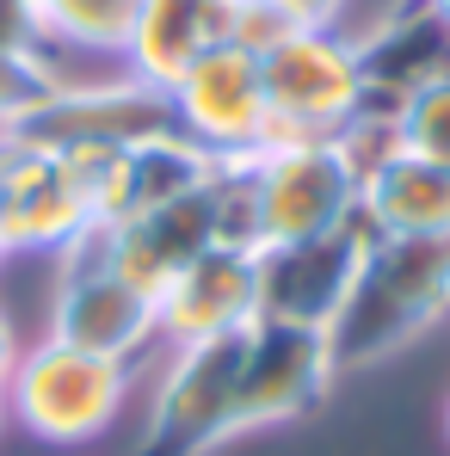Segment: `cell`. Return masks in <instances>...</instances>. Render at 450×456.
Segmentation results:
<instances>
[{"label": "cell", "mask_w": 450, "mask_h": 456, "mask_svg": "<svg viewBox=\"0 0 450 456\" xmlns=\"http://www.w3.org/2000/svg\"><path fill=\"white\" fill-rule=\"evenodd\" d=\"M450 308V234H376L333 314V370H364L413 346Z\"/></svg>", "instance_id": "1"}, {"label": "cell", "mask_w": 450, "mask_h": 456, "mask_svg": "<svg viewBox=\"0 0 450 456\" xmlns=\"http://www.w3.org/2000/svg\"><path fill=\"white\" fill-rule=\"evenodd\" d=\"M124 149H37L19 130H0V234L19 247H69L99 223L111 160Z\"/></svg>", "instance_id": "2"}, {"label": "cell", "mask_w": 450, "mask_h": 456, "mask_svg": "<svg viewBox=\"0 0 450 456\" xmlns=\"http://www.w3.org/2000/svg\"><path fill=\"white\" fill-rule=\"evenodd\" d=\"M259 93H266V142H333L358 99V50L333 25H297L272 50H259Z\"/></svg>", "instance_id": "3"}, {"label": "cell", "mask_w": 450, "mask_h": 456, "mask_svg": "<svg viewBox=\"0 0 450 456\" xmlns=\"http://www.w3.org/2000/svg\"><path fill=\"white\" fill-rule=\"evenodd\" d=\"M50 339L93 352L105 364H136L160 339V303L136 290L105 247V228L93 223L62 247V278H56V308H50Z\"/></svg>", "instance_id": "4"}, {"label": "cell", "mask_w": 450, "mask_h": 456, "mask_svg": "<svg viewBox=\"0 0 450 456\" xmlns=\"http://www.w3.org/2000/svg\"><path fill=\"white\" fill-rule=\"evenodd\" d=\"M124 395H130L124 364L44 339V346L19 352V364L6 377V413L44 444H86L118 419Z\"/></svg>", "instance_id": "5"}, {"label": "cell", "mask_w": 450, "mask_h": 456, "mask_svg": "<svg viewBox=\"0 0 450 456\" xmlns=\"http://www.w3.org/2000/svg\"><path fill=\"white\" fill-rule=\"evenodd\" d=\"M241 358H247V333L223 339H198V346H173V364L154 388L149 432L136 456H204L210 444L234 438V401H241Z\"/></svg>", "instance_id": "6"}, {"label": "cell", "mask_w": 450, "mask_h": 456, "mask_svg": "<svg viewBox=\"0 0 450 456\" xmlns=\"http://www.w3.org/2000/svg\"><path fill=\"white\" fill-rule=\"evenodd\" d=\"M358 210V179L333 142H266L253 149V247H290L327 234Z\"/></svg>", "instance_id": "7"}, {"label": "cell", "mask_w": 450, "mask_h": 456, "mask_svg": "<svg viewBox=\"0 0 450 456\" xmlns=\"http://www.w3.org/2000/svg\"><path fill=\"white\" fill-rule=\"evenodd\" d=\"M376 228L364 210H352L340 228L308 234L290 247H266L259 253V321H290V327H333V314L352 297V278L371 253Z\"/></svg>", "instance_id": "8"}, {"label": "cell", "mask_w": 450, "mask_h": 456, "mask_svg": "<svg viewBox=\"0 0 450 456\" xmlns=\"http://www.w3.org/2000/svg\"><path fill=\"white\" fill-rule=\"evenodd\" d=\"M333 346L321 327H290V321H253L247 327V358H241V401L234 426H278L302 419L327 401L333 388Z\"/></svg>", "instance_id": "9"}, {"label": "cell", "mask_w": 450, "mask_h": 456, "mask_svg": "<svg viewBox=\"0 0 450 456\" xmlns=\"http://www.w3.org/2000/svg\"><path fill=\"white\" fill-rule=\"evenodd\" d=\"M25 142L37 149H136L154 136H173V99L154 93L143 80H118V86H62L50 105H37L31 118L12 124Z\"/></svg>", "instance_id": "10"}, {"label": "cell", "mask_w": 450, "mask_h": 456, "mask_svg": "<svg viewBox=\"0 0 450 456\" xmlns=\"http://www.w3.org/2000/svg\"><path fill=\"white\" fill-rule=\"evenodd\" d=\"M179 136L204 154H253L266 149V93H259V56L241 44L204 50L185 75L167 86Z\"/></svg>", "instance_id": "11"}, {"label": "cell", "mask_w": 450, "mask_h": 456, "mask_svg": "<svg viewBox=\"0 0 450 456\" xmlns=\"http://www.w3.org/2000/svg\"><path fill=\"white\" fill-rule=\"evenodd\" d=\"M154 303H160V339H173V346L247 333V327L259 321V253L217 240V247L198 253Z\"/></svg>", "instance_id": "12"}, {"label": "cell", "mask_w": 450, "mask_h": 456, "mask_svg": "<svg viewBox=\"0 0 450 456\" xmlns=\"http://www.w3.org/2000/svg\"><path fill=\"white\" fill-rule=\"evenodd\" d=\"M223 234H217V198L210 185L192 191V198H173L160 210H143V216H124V223L105 228V247H111V265L136 284L160 297L198 253H210Z\"/></svg>", "instance_id": "13"}, {"label": "cell", "mask_w": 450, "mask_h": 456, "mask_svg": "<svg viewBox=\"0 0 450 456\" xmlns=\"http://www.w3.org/2000/svg\"><path fill=\"white\" fill-rule=\"evenodd\" d=\"M358 50V80L376 99L407 105L413 93L450 80V25L438 19L432 0H401L371 37L352 44Z\"/></svg>", "instance_id": "14"}, {"label": "cell", "mask_w": 450, "mask_h": 456, "mask_svg": "<svg viewBox=\"0 0 450 456\" xmlns=\"http://www.w3.org/2000/svg\"><path fill=\"white\" fill-rule=\"evenodd\" d=\"M234 12H241V0H143L136 31L124 44L130 80L167 93L204 50L234 37Z\"/></svg>", "instance_id": "15"}, {"label": "cell", "mask_w": 450, "mask_h": 456, "mask_svg": "<svg viewBox=\"0 0 450 456\" xmlns=\"http://www.w3.org/2000/svg\"><path fill=\"white\" fill-rule=\"evenodd\" d=\"M217 173V154H204L192 136H154V142H136L111 160V185H105V210H99V228L124 223V216H143V210H160L173 198H192L204 191Z\"/></svg>", "instance_id": "16"}, {"label": "cell", "mask_w": 450, "mask_h": 456, "mask_svg": "<svg viewBox=\"0 0 450 456\" xmlns=\"http://www.w3.org/2000/svg\"><path fill=\"white\" fill-rule=\"evenodd\" d=\"M358 210L376 234H450V173L401 149L358 185Z\"/></svg>", "instance_id": "17"}, {"label": "cell", "mask_w": 450, "mask_h": 456, "mask_svg": "<svg viewBox=\"0 0 450 456\" xmlns=\"http://www.w3.org/2000/svg\"><path fill=\"white\" fill-rule=\"evenodd\" d=\"M136 12H143V0H44L37 25H44V37H56V44L118 50V56H124V44H130V31H136Z\"/></svg>", "instance_id": "18"}, {"label": "cell", "mask_w": 450, "mask_h": 456, "mask_svg": "<svg viewBox=\"0 0 450 456\" xmlns=\"http://www.w3.org/2000/svg\"><path fill=\"white\" fill-rule=\"evenodd\" d=\"M56 93H62V75L44 50H0V130H12Z\"/></svg>", "instance_id": "19"}, {"label": "cell", "mask_w": 450, "mask_h": 456, "mask_svg": "<svg viewBox=\"0 0 450 456\" xmlns=\"http://www.w3.org/2000/svg\"><path fill=\"white\" fill-rule=\"evenodd\" d=\"M401 149L450 173V80L413 93V99L401 105Z\"/></svg>", "instance_id": "20"}, {"label": "cell", "mask_w": 450, "mask_h": 456, "mask_svg": "<svg viewBox=\"0 0 450 456\" xmlns=\"http://www.w3.org/2000/svg\"><path fill=\"white\" fill-rule=\"evenodd\" d=\"M0 50H44V25L25 0H0Z\"/></svg>", "instance_id": "21"}, {"label": "cell", "mask_w": 450, "mask_h": 456, "mask_svg": "<svg viewBox=\"0 0 450 456\" xmlns=\"http://www.w3.org/2000/svg\"><path fill=\"white\" fill-rule=\"evenodd\" d=\"M266 6H272L278 19H290V25H333L346 0H266Z\"/></svg>", "instance_id": "22"}, {"label": "cell", "mask_w": 450, "mask_h": 456, "mask_svg": "<svg viewBox=\"0 0 450 456\" xmlns=\"http://www.w3.org/2000/svg\"><path fill=\"white\" fill-rule=\"evenodd\" d=\"M12 364H19V346H12V327H6V314H0V382L12 377Z\"/></svg>", "instance_id": "23"}, {"label": "cell", "mask_w": 450, "mask_h": 456, "mask_svg": "<svg viewBox=\"0 0 450 456\" xmlns=\"http://www.w3.org/2000/svg\"><path fill=\"white\" fill-rule=\"evenodd\" d=\"M0 432H6V382H0Z\"/></svg>", "instance_id": "24"}, {"label": "cell", "mask_w": 450, "mask_h": 456, "mask_svg": "<svg viewBox=\"0 0 450 456\" xmlns=\"http://www.w3.org/2000/svg\"><path fill=\"white\" fill-rule=\"evenodd\" d=\"M432 6H438V19H445V25H450V0H432Z\"/></svg>", "instance_id": "25"}, {"label": "cell", "mask_w": 450, "mask_h": 456, "mask_svg": "<svg viewBox=\"0 0 450 456\" xmlns=\"http://www.w3.org/2000/svg\"><path fill=\"white\" fill-rule=\"evenodd\" d=\"M6 253H12V240H6V234H0V265H6Z\"/></svg>", "instance_id": "26"}, {"label": "cell", "mask_w": 450, "mask_h": 456, "mask_svg": "<svg viewBox=\"0 0 450 456\" xmlns=\"http://www.w3.org/2000/svg\"><path fill=\"white\" fill-rule=\"evenodd\" d=\"M25 6H31V12H44V0H25Z\"/></svg>", "instance_id": "27"}]
</instances>
